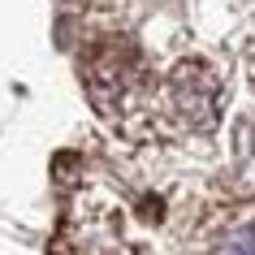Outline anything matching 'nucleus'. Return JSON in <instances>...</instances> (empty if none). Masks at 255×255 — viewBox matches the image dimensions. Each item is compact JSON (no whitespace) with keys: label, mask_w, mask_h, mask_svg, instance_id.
I'll list each match as a JSON object with an SVG mask.
<instances>
[{"label":"nucleus","mask_w":255,"mask_h":255,"mask_svg":"<svg viewBox=\"0 0 255 255\" xmlns=\"http://www.w3.org/2000/svg\"><path fill=\"white\" fill-rule=\"evenodd\" d=\"M221 255H255V225L238 229V234H234V238L221 247Z\"/></svg>","instance_id":"1"}]
</instances>
